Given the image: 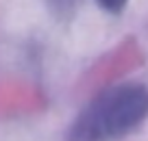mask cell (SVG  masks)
I'll return each instance as SVG.
<instances>
[{
	"mask_svg": "<svg viewBox=\"0 0 148 141\" xmlns=\"http://www.w3.org/2000/svg\"><path fill=\"white\" fill-rule=\"evenodd\" d=\"M96 2L100 5V9L107 11V13H120V11L126 7L129 0H96Z\"/></svg>",
	"mask_w": 148,
	"mask_h": 141,
	"instance_id": "obj_3",
	"label": "cell"
},
{
	"mask_svg": "<svg viewBox=\"0 0 148 141\" xmlns=\"http://www.w3.org/2000/svg\"><path fill=\"white\" fill-rule=\"evenodd\" d=\"M44 2L46 9L59 20H68L70 15H74V11L81 5V0H44Z\"/></svg>",
	"mask_w": 148,
	"mask_h": 141,
	"instance_id": "obj_2",
	"label": "cell"
},
{
	"mask_svg": "<svg viewBox=\"0 0 148 141\" xmlns=\"http://www.w3.org/2000/svg\"><path fill=\"white\" fill-rule=\"evenodd\" d=\"M148 117V87L118 82L100 91L68 128V141H118Z\"/></svg>",
	"mask_w": 148,
	"mask_h": 141,
	"instance_id": "obj_1",
	"label": "cell"
}]
</instances>
